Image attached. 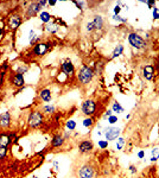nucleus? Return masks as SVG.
<instances>
[{
    "instance_id": "obj_1",
    "label": "nucleus",
    "mask_w": 159,
    "mask_h": 178,
    "mask_svg": "<svg viewBox=\"0 0 159 178\" xmlns=\"http://www.w3.org/2000/svg\"><path fill=\"white\" fill-rule=\"evenodd\" d=\"M93 77H94V70L88 65H83L77 72V80L83 86L89 84L93 81Z\"/></svg>"
},
{
    "instance_id": "obj_2",
    "label": "nucleus",
    "mask_w": 159,
    "mask_h": 178,
    "mask_svg": "<svg viewBox=\"0 0 159 178\" xmlns=\"http://www.w3.org/2000/svg\"><path fill=\"white\" fill-rule=\"evenodd\" d=\"M43 121H44V115H43L42 112L39 111H32L30 114H28L27 118V124L31 128H37L39 127Z\"/></svg>"
},
{
    "instance_id": "obj_3",
    "label": "nucleus",
    "mask_w": 159,
    "mask_h": 178,
    "mask_svg": "<svg viewBox=\"0 0 159 178\" xmlns=\"http://www.w3.org/2000/svg\"><path fill=\"white\" fill-rule=\"evenodd\" d=\"M128 43L132 48H134L137 50H141V49L146 48V42L144 40V38L140 35H138L135 32H132L128 35Z\"/></svg>"
},
{
    "instance_id": "obj_4",
    "label": "nucleus",
    "mask_w": 159,
    "mask_h": 178,
    "mask_svg": "<svg viewBox=\"0 0 159 178\" xmlns=\"http://www.w3.org/2000/svg\"><path fill=\"white\" fill-rule=\"evenodd\" d=\"M96 102L92 99H88V100H85L83 101L82 103V106H81V112L85 115V116H93L95 113H96Z\"/></svg>"
},
{
    "instance_id": "obj_5",
    "label": "nucleus",
    "mask_w": 159,
    "mask_h": 178,
    "mask_svg": "<svg viewBox=\"0 0 159 178\" xmlns=\"http://www.w3.org/2000/svg\"><path fill=\"white\" fill-rule=\"evenodd\" d=\"M103 134H105V138H106V140H107L108 143H109V141H114V140H117V139L120 137L121 129H120L119 127L110 126V127L105 128Z\"/></svg>"
},
{
    "instance_id": "obj_6",
    "label": "nucleus",
    "mask_w": 159,
    "mask_h": 178,
    "mask_svg": "<svg viewBox=\"0 0 159 178\" xmlns=\"http://www.w3.org/2000/svg\"><path fill=\"white\" fill-rule=\"evenodd\" d=\"M94 175H95L94 168L89 164L82 165L77 171V177L78 178H94Z\"/></svg>"
},
{
    "instance_id": "obj_7",
    "label": "nucleus",
    "mask_w": 159,
    "mask_h": 178,
    "mask_svg": "<svg viewBox=\"0 0 159 178\" xmlns=\"http://www.w3.org/2000/svg\"><path fill=\"white\" fill-rule=\"evenodd\" d=\"M94 150V144L92 140H88V139H85V140H82L80 144H78V151L80 153L82 154H87V153H89Z\"/></svg>"
},
{
    "instance_id": "obj_8",
    "label": "nucleus",
    "mask_w": 159,
    "mask_h": 178,
    "mask_svg": "<svg viewBox=\"0 0 159 178\" xmlns=\"http://www.w3.org/2000/svg\"><path fill=\"white\" fill-rule=\"evenodd\" d=\"M62 72L65 74L67 76L71 77V76H74V74H75V68H74V64L71 63V61H69V59H67L65 62L62 63Z\"/></svg>"
},
{
    "instance_id": "obj_9",
    "label": "nucleus",
    "mask_w": 159,
    "mask_h": 178,
    "mask_svg": "<svg viewBox=\"0 0 159 178\" xmlns=\"http://www.w3.org/2000/svg\"><path fill=\"white\" fill-rule=\"evenodd\" d=\"M40 5H39V3L38 1H35V3H31L30 5H28V7H27V10H26V16L27 17H33V16H36V14L40 11Z\"/></svg>"
},
{
    "instance_id": "obj_10",
    "label": "nucleus",
    "mask_w": 159,
    "mask_h": 178,
    "mask_svg": "<svg viewBox=\"0 0 159 178\" xmlns=\"http://www.w3.org/2000/svg\"><path fill=\"white\" fill-rule=\"evenodd\" d=\"M142 76H144V79H145V80L151 81L154 77V67L151 65V64H147V65L144 67V69H142Z\"/></svg>"
},
{
    "instance_id": "obj_11",
    "label": "nucleus",
    "mask_w": 159,
    "mask_h": 178,
    "mask_svg": "<svg viewBox=\"0 0 159 178\" xmlns=\"http://www.w3.org/2000/svg\"><path fill=\"white\" fill-rule=\"evenodd\" d=\"M47 51H48V44L45 43H38L33 48V54L36 56H43L47 54Z\"/></svg>"
},
{
    "instance_id": "obj_12",
    "label": "nucleus",
    "mask_w": 159,
    "mask_h": 178,
    "mask_svg": "<svg viewBox=\"0 0 159 178\" xmlns=\"http://www.w3.org/2000/svg\"><path fill=\"white\" fill-rule=\"evenodd\" d=\"M64 143H65V139H64V137H63L62 134H55V136L52 137V139H51V146H52L53 148H57V147L63 146Z\"/></svg>"
},
{
    "instance_id": "obj_13",
    "label": "nucleus",
    "mask_w": 159,
    "mask_h": 178,
    "mask_svg": "<svg viewBox=\"0 0 159 178\" xmlns=\"http://www.w3.org/2000/svg\"><path fill=\"white\" fill-rule=\"evenodd\" d=\"M11 124V114L8 112H4L0 115V127L1 128H7Z\"/></svg>"
},
{
    "instance_id": "obj_14",
    "label": "nucleus",
    "mask_w": 159,
    "mask_h": 178,
    "mask_svg": "<svg viewBox=\"0 0 159 178\" xmlns=\"http://www.w3.org/2000/svg\"><path fill=\"white\" fill-rule=\"evenodd\" d=\"M20 23H22V18L18 16V14H13V16L10 18V22H8L10 27L13 29V30H16L20 25Z\"/></svg>"
},
{
    "instance_id": "obj_15",
    "label": "nucleus",
    "mask_w": 159,
    "mask_h": 178,
    "mask_svg": "<svg viewBox=\"0 0 159 178\" xmlns=\"http://www.w3.org/2000/svg\"><path fill=\"white\" fill-rule=\"evenodd\" d=\"M39 97H40L42 101H44V102H50L51 99H52L51 90L50 89H43V90L39 92Z\"/></svg>"
},
{
    "instance_id": "obj_16",
    "label": "nucleus",
    "mask_w": 159,
    "mask_h": 178,
    "mask_svg": "<svg viewBox=\"0 0 159 178\" xmlns=\"http://www.w3.org/2000/svg\"><path fill=\"white\" fill-rule=\"evenodd\" d=\"M12 82L16 87H23L25 84V80H24V76L20 75V74H16L12 79Z\"/></svg>"
},
{
    "instance_id": "obj_17",
    "label": "nucleus",
    "mask_w": 159,
    "mask_h": 178,
    "mask_svg": "<svg viewBox=\"0 0 159 178\" xmlns=\"http://www.w3.org/2000/svg\"><path fill=\"white\" fill-rule=\"evenodd\" d=\"M93 24H94V27L97 29V30L102 29L103 27V18H102V16H100V14H96V16H94Z\"/></svg>"
},
{
    "instance_id": "obj_18",
    "label": "nucleus",
    "mask_w": 159,
    "mask_h": 178,
    "mask_svg": "<svg viewBox=\"0 0 159 178\" xmlns=\"http://www.w3.org/2000/svg\"><path fill=\"white\" fill-rule=\"evenodd\" d=\"M124 52V45H121V44H118L117 47H115L113 54H112V58H117L119 56H121Z\"/></svg>"
},
{
    "instance_id": "obj_19",
    "label": "nucleus",
    "mask_w": 159,
    "mask_h": 178,
    "mask_svg": "<svg viewBox=\"0 0 159 178\" xmlns=\"http://www.w3.org/2000/svg\"><path fill=\"white\" fill-rule=\"evenodd\" d=\"M112 111H113V113H118V114L125 112L124 107L120 105L118 101H114V102H113V105H112Z\"/></svg>"
},
{
    "instance_id": "obj_20",
    "label": "nucleus",
    "mask_w": 159,
    "mask_h": 178,
    "mask_svg": "<svg viewBox=\"0 0 159 178\" xmlns=\"http://www.w3.org/2000/svg\"><path fill=\"white\" fill-rule=\"evenodd\" d=\"M39 19L43 22V23H50V19H51V16H50V13L47 12V11H43L39 13Z\"/></svg>"
},
{
    "instance_id": "obj_21",
    "label": "nucleus",
    "mask_w": 159,
    "mask_h": 178,
    "mask_svg": "<svg viewBox=\"0 0 159 178\" xmlns=\"http://www.w3.org/2000/svg\"><path fill=\"white\" fill-rule=\"evenodd\" d=\"M11 143V139L6 134H0V146L3 147H7V145Z\"/></svg>"
},
{
    "instance_id": "obj_22",
    "label": "nucleus",
    "mask_w": 159,
    "mask_h": 178,
    "mask_svg": "<svg viewBox=\"0 0 159 178\" xmlns=\"http://www.w3.org/2000/svg\"><path fill=\"white\" fill-rule=\"evenodd\" d=\"M45 29H47V31H49V32H51V33H56L57 31H58V25L57 24H52V23H48L47 24V26H45Z\"/></svg>"
},
{
    "instance_id": "obj_23",
    "label": "nucleus",
    "mask_w": 159,
    "mask_h": 178,
    "mask_svg": "<svg viewBox=\"0 0 159 178\" xmlns=\"http://www.w3.org/2000/svg\"><path fill=\"white\" fill-rule=\"evenodd\" d=\"M82 125L84 126V127H87V128H89V127H92L93 125H94V120H93V118L92 116H87L84 120L82 121Z\"/></svg>"
},
{
    "instance_id": "obj_24",
    "label": "nucleus",
    "mask_w": 159,
    "mask_h": 178,
    "mask_svg": "<svg viewBox=\"0 0 159 178\" xmlns=\"http://www.w3.org/2000/svg\"><path fill=\"white\" fill-rule=\"evenodd\" d=\"M65 127H67V129H68V131L73 132V131L76 128V121H75V120H73V119H70V120H68V121H67Z\"/></svg>"
},
{
    "instance_id": "obj_25",
    "label": "nucleus",
    "mask_w": 159,
    "mask_h": 178,
    "mask_svg": "<svg viewBox=\"0 0 159 178\" xmlns=\"http://www.w3.org/2000/svg\"><path fill=\"white\" fill-rule=\"evenodd\" d=\"M56 108L53 105H45L44 107H43V113H47V114H52L55 113Z\"/></svg>"
},
{
    "instance_id": "obj_26",
    "label": "nucleus",
    "mask_w": 159,
    "mask_h": 178,
    "mask_svg": "<svg viewBox=\"0 0 159 178\" xmlns=\"http://www.w3.org/2000/svg\"><path fill=\"white\" fill-rule=\"evenodd\" d=\"M151 153H152V157H151V161L152 163H154V161H157L158 159H159V148H153V150L151 151Z\"/></svg>"
},
{
    "instance_id": "obj_27",
    "label": "nucleus",
    "mask_w": 159,
    "mask_h": 178,
    "mask_svg": "<svg viewBox=\"0 0 159 178\" xmlns=\"http://www.w3.org/2000/svg\"><path fill=\"white\" fill-rule=\"evenodd\" d=\"M124 146H125V139L121 138V137H119L118 140H117V144H115V147H117L118 151H121L122 148H124Z\"/></svg>"
},
{
    "instance_id": "obj_28",
    "label": "nucleus",
    "mask_w": 159,
    "mask_h": 178,
    "mask_svg": "<svg viewBox=\"0 0 159 178\" xmlns=\"http://www.w3.org/2000/svg\"><path fill=\"white\" fill-rule=\"evenodd\" d=\"M28 39H30V44L32 45V44H33L36 40H38L39 38L36 37V32L33 31V30H30V32H28Z\"/></svg>"
},
{
    "instance_id": "obj_29",
    "label": "nucleus",
    "mask_w": 159,
    "mask_h": 178,
    "mask_svg": "<svg viewBox=\"0 0 159 178\" xmlns=\"http://www.w3.org/2000/svg\"><path fill=\"white\" fill-rule=\"evenodd\" d=\"M102 69H103V63L102 62H97L96 63V69L94 71V75H101L102 72Z\"/></svg>"
},
{
    "instance_id": "obj_30",
    "label": "nucleus",
    "mask_w": 159,
    "mask_h": 178,
    "mask_svg": "<svg viewBox=\"0 0 159 178\" xmlns=\"http://www.w3.org/2000/svg\"><path fill=\"white\" fill-rule=\"evenodd\" d=\"M97 145L101 150H106L108 147V141L107 140H97Z\"/></svg>"
},
{
    "instance_id": "obj_31",
    "label": "nucleus",
    "mask_w": 159,
    "mask_h": 178,
    "mask_svg": "<svg viewBox=\"0 0 159 178\" xmlns=\"http://www.w3.org/2000/svg\"><path fill=\"white\" fill-rule=\"evenodd\" d=\"M28 70V67L27 65H20L18 69H17V74H20V75H24V74Z\"/></svg>"
},
{
    "instance_id": "obj_32",
    "label": "nucleus",
    "mask_w": 159,
    "mask_h": 178,
    "mask_svg": "<svg viewBox=\"0 0 159 178\" xmlns=\"http://www.w3.org/2000/svg\"><path fill=\"white\" fill-rule=\"evenodd\" d=\"M7 154V147H3V146H0V160L4 159Z\"/></svg>"
},
{
    "instance_id": "obj_33",
    "label": "nucleus",
    "mask_w": 159,
    "mask_h": 178,
    "mask_svg": "<svg viewBox=\"0 0 159 178\" xmlns=\"http://www.w3.org/2000/svg\"><path fill=\"white\" fill-rule=\"evenodd\" d=\"M113 19L117 20V22H120V23H126V22H127V18L121 17L120 14H119V16H115V14H114V16H113Z\"/></svg>"
},
{
    "instance_id": "obj_34",
    "label": "nucleus",
    "mask_w": 159,
    "mask_h": 178,
    "mask_svg": "<svg viewBox=\"0 0 159 178\" xmlns=\"http://www.w3.org/2000/svg\"><path fill=\"white\" fill-rule=\"evenodd\" d=\"M117 121H118V116H117V115H114V114H113L112 116L108 118V124H110V125H114Z\"/></svg>"
},
{
    "instance_id": "obj_35",
    "label": "nucleus",
    "mask_w": 159,
    "mask_h": 178,
    "mask_svg": "<svg viewBox=\"0 0 159 178\" xmlns=\"http://www.w3.org/2000/svg\"><path fill=\"white\" fill-rule=\"evenodd\" d=\"M152 12H153V19L156 20V19H159V8L158 7H153L152 8Z\"/></svg>"
},
{
    "instance_id": "obj_36",
    "label": "nucleus",
    "mask_w": 159,
    "mask_h": 178,
    "mask_svg": "<svg viewBox=\"0 0 159 178\" xmlns=\"http://www.w3.org/2000/svg\"><path fill=\"white\" fill-rule=\"evenodd\" d=\"M121 3H119L117 6H115L114 7V14H115V16H119V14H120V12H121Z\"/></svg>"
},
{
    "instance_id": "obj_37",
    "label": "nucleus",
    "mask_w": 159,
    "mask_h": 178,
    "mask_svg": "<svg viewBox=\"0 0 159 178\" xmlns=\"http://www.w3.org/2000/svg\"><path fill=\"white\" fill-rule=\"evenodd\" d=\"M141 3L146 4V5L149 6V8H153L154 5H156V1H153V0H150V1H141Z\"/></svg>"
},
{
    "instance_id": "obj_38",
    "label": "nucleus",
    "mask_w": 159,
    "mask_h": 178,
    "mask_svg": "<svg viewBox=\"0 0 159 178\" xmlns=\"http://www.w3.org/2000/svg\"><path fill=\"white\" fill-rule=\"evenodd\" d=\"M95 27H94V24H93V20L92 22H88L87 23V30H88V31L90 32V31H93Z\"/></svg>"
},
{
    "instance_id": "obj_39",
    "label": "nucleus",
    "mask_w": 159,
    "mask_h": 178,
    "mask_svg": "<svg viewBox=\"0 0 159 178\" xmlns=\"http://www.w3.org/2000/svg\"><path fill=\"white\" fill-rule=\"evenodd\" d=\"M74 4H75V5H77V6H78V8L83 10V8H84L83 6H85V4H87V3H85V1H74Z\"/></svg>"
},
{
    "instance_id": "obj_40",
    "label": "nucleus",
    "mask_w": 159,
    "mask_h": 178,
    "mask_svg": "<svg viewBox=\"0 0 159 178\" xmlns=\"http://www.w3.org/2000/svg\"><path fill=\"white\" fill-rule=\"evenodd\" d=\"M128 169H129V171H131V172H132L133 175L138 172V170H137V168H135L134 165H129V168H128Z\"/></svg>"
},
{
    "instance_id": "obj_41",
    "label": "nucleus",
    "mask_w": 159,
    "mask_h": 178,
    "mask_svg": "<svg viewBox=\"0 0 159 178\" xmlns=\"http://www.w3.org/2000/svg\"><path fill=\"white\" fill-rule=\"evenodd\" d=\"M112 115H113V111H112V109H108V111H106L103 118H109V116H112Z\"/></svg>"
},
{
    "instance_id": "obj_42",
    "label": "nucleus",
    "mask_w": 159,
    "mask_h": 178,
    "mask_svg": "<svg viewBox=\"0 0 159 178\" xmlns=\"http://www.w3.org/2000/svg\"><path fill=\"white\" fill-rule=\"evenodd\" d=\"M144 157H145V152H144L142 150L139 151V152H138V158H139V159H144Z\"/></svg>"
},
{
    "instance_id": "obj_43",
    "label": "nucleus",
    "mask_w": 159,
    "mask_h": 178,
    "mask_svg": "<svg viewBox=\"0 0 159 178\" xmlns=\"http://www.w3.org/2000/svg\"><path fill=\"white\" fill-rule=\"evenodd\" d=\"M53 168H55V171H58L60 168H58V161H57V160L53 161Z\"/></svg>"
},
{
    "instance_id": "obj_44",
    "label": "nucleus",
    "mask_w": 159,
    "mask_h": 178,
    "mask_svg": "<svg viewBox=\"0 0 159 178\" xmlns=\"http://www.w3.org/2000/svg\"><path fill=\"white\" fill-rule=\"evenodd\" d=\"M39 3V5H40V7H44L47 4H48V1H45V0H43V1H38Z\"/></svg>"
},
{
    "instance_id": "obj_45",
    "label": "nucleus",
    "mask_w": 159,
    "mask_h": 178,
    "mask_svg": "<svg viewBox=\"0 0 159 178\" xmlns=\"http://www.w3.org/2000/svg\"><path fill=\"white\" fill-rule=\"evenodd\" d=\"M48 4H49V5H51V6H53V5H56V4H57V1L52 0V1H48Z\"/></svg>"
},
{
    "instance_id": "obj_46",
    "label": "nucleus",
    "mask_w": 159,
    "mask_h": 178,
    "mask_svg": "<svg viewBox=\"0 0 159 178\" xmlns=\"http://www.w3.org/2000/svg\"><path fill=\"white\" fill-rule=\"evenodd\" d=\"M1 33H3V31H1V29H0V36H1Z\"/></svg>"
},
{
    "instance_id": "obj_47",
    "label": "nucleus",
    "mask_w": 159,
    "mask_h": 178,
    "mask_svg": "<svg viewBox=\"0 0 159 178\" xmlns=\"http://www.w3.org/2000/svg\"><path fill=\"white\" fill-rule=\"evenodd\" d=\"M32 178H38V177H37V176H33V177H32Z\"/></svg>"
},
{
    "instance_id": "obj_48",
    "label": "nucleus",
    "mask_w": 159,
    "mask_h": 178,
    "mask_svg": "<svg viewBox=\"0 0 159 178\" xmlns=\"http://www.w3.org/2000/svg\"><path fill=\"white\" fill-rule=\"evenodd\" d=\"M158 138H159V132H158Z\"/></svg>"
}]
</instances>
